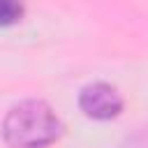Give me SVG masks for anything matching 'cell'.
<instances>
[{
    "mask_svg": "<svg viewBox=\"0 0 148 148\" xmlns=\"http://www.w3.org/2000/svg\"><path fill=\"white\" fill-rule=\"evenodd\" d=\"M62 132L56 111L42 99H25L12 106L2 120V136L12 148H44Z\"/></svg>",
    "mask_w": 148,
    "mask_h": 148,
    "instance_id": "cell-1",
    "label": "cell"
},
{
    "mask_svg": "<svg viewBox=\"0 0 148 148\" xmlns=\"http://www.w3.org/2000/svg\"><path fill=\"white\" fill-rule=\"evenodd\" d=\"M79 106L88 118L95 120H111L123 111V97L120 92L109 83H90L79 95Z\"/></svg>",
    "mask_w": 148,
    "mask_h": 148,
    "instance_id": "cell-2",
    "label": "cell"
},
{
    "mask_svg": "<svg viewBox=\"0 0 148 148\" xmlns=\"http://www.w3.org/2000/svg\"><path fill=\"white\" fill-rule=\"evenodd\" d=\"M23 18V5L21 0H0V28L14 25Z\"/></svg>",
    "mask_w": 148,
    "mask_h": 148,
    "instance_id": "cell-3",
    "label": "cell"
}]
</instances>
